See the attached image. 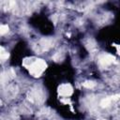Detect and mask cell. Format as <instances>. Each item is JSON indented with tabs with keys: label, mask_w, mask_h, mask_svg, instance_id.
Returning a JSON list of instances; mask_svg holds the SVG:
<instances>
[{
	"label": "cell",
	"mask_w": 120,
	"mask_h": 120,
	"mask_svg": "<svg viewBox=\"0 0 120 120\" xmlns=\"http://www.w3.org/2000/svg\"><path fill=\"white\" fill-rule=\"evenodd\" d=\"M0 56H1V59H3V60L8 59V57L9 56L8 52H6V51L4 50V48H3V47H1V53H0Z\"/></svg>",
	"instance_id": "cell-6"
},
{
	"label": "cell",
	"mask_w": 120,
	"mask_h": 120,
	"mask_svg": "<svg viewBox=\"0 0 120 120\" xmlns=\"http://www.w3.org/2000/svg\"><path fill=\"white\" fill-rule=\"evenodd\" d=\"M8 31V26L7 24H2V25L0 26V34H1V35L6 34Z\"/></svg>",
	"instance_id": "cell-7"
},
{
	"label": "cell",
	"mask_w": 120,
	"mask_h": 120,
	"mask_svg": "<svg viewBox=\"0 0 120 120\" xmlns=\"http://www.w3.org/2000/svg\"><path fill=\"white\" fill-rule=\"evenodd\" d=\"M95 85H96V83L92 81H86L82 83V86L86 87V88H93V87H95Z\"/></svg>",
	"instance_id": "cell-5"
},
{
	"label": "cell",
	"mask_w": 120,
	"mask_h": 120,
	"mask_svg": "<svg viewBox=\"0 0 120 120\" xmlns=\"http://www.w3.org/2000/svg\"><path fill=\"white\" fill-rule=\"evenodd\" d=\"M111 98H112V100H117V99L120 98V95H114V96H112Z\"/></svg>",
	"instance_id": "cell-8"
},
{
	"label": "cell",
	"mask_w": 120,
	"mask_h": 120,
	"mask_svg": "<svg viewBox=\"0 0 120 120\" xmlns=\"http://www.w3.org/2000/svg\"><path fill=\"white\" fill-rule=\"evenodd\" d=\"M115 48H116V51H117V53L120 54V45H117V44H114Z\"/></svg>",
	"instance_id": "cell-9"
},
{
	"label": "cell",
	"mask_w": 120,
	"mask_h": 120,
	"mask_svg": "<svg viewBox=\"0 0 120 120\" xmlns=\"http://www.w3.org/2000/svg\"><path fill=\"white\" fill-rule=\"evenodd\" d=\"M114 61V56L111 54H103L99 57V62L102 66H108L111 65Z\"/></svg>",
	"instance_id": "cell-3"
},
{
	"label": "cell",
	"mask_w": 120,
	"mask_h": 120,
	"mask_svg": "<svg viewBox=\"0 0 120 120\" xmlns=\"http://www.w3.org/2000/svg\"><path fill=\"white\" fill-rule=\"evenodd\" d=\"M29 69V73L34 77H39L46 69L47 64L42 59H36L29 62V64L26 66Z\"/></svg>",
	"instance_id": "cell-1"
},
{
	"label": "cell",
	"mask_w": 120,
	"mask_h": 120,
	"mask_svg": "<svg viewBox=\"0 0 120 120\" xmlns=\"http://www.w3.org/2000/svg\"><path fill=\"white\" fill-rule=\"evenodd\" d=\"M112 98H103L101 101H100V106L101 107H108L110 104H111V102H112Z\"/></svg>",
	"instance_id": "cell-4"
},
{
	"label": "cell",
	"mask_w": 120,
	"mask_h": 120,
	"mask_svg": "<svg viewBox=\"0 0 120 120\" xmlns=\"http://www.w3.org/2000/svg\"><path fill=\"white\" fill-rule=\"evenodd\" d=\"M57 92H58V94H59L61 97L68 98V97H69V96L72 95V93H73V88H72V86H71L69 83H63V84H61V85L58 87Z\"/></svg>",
	"instance_id": "cell-2"
}]
</instances>
